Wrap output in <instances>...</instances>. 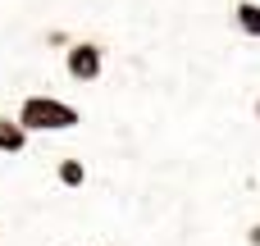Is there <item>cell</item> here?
<instances>
[{
  "label": "cell",
  "mask_w": 260,
  "mask_h": 246,
  "mask_svg": "<svg viewBox=\"0 0 260 246\" xmlns=\"http://www.w3.org/2000/svg\"><path fill=\"white\" fill-rule=\"evenodd\" d=\"M247 246H260V224H251V228H247Z\"/></svg>",
  "instance_id": "obj_6"
},
{
  "label": "cell",
  "mask_w": 260,
  "mask_h": 246,
  "mask_svg": "<svg viewBox=\"0 0 260 246\" xmlns=\"http://www.w3.org/2000/svg\"><path fill=\"white\" fill-rule=\"evenodd\" d=\"M55 178H59V187H82V183H87V164H82V160H59Z\"/></svg>",
  "instance_id": "obj_5"
},
{
  "label": "cell",
  "mask_w": 260,
  "mask_h": 246,
  "mask_svg": "<svg viewBox=\"0 0 260 246\" xmlns=\"http://www.w3.org/2000/svg\"><path fill=\"white\" fill-rule=\"evenodd\" d=\"M14 123L23 132H69V128L82 123V114L69 100H59V96H27L18 105V119Z\"/></svg>",
  "instance_id": "obj_1"
},
{
  "label": "cell",
  "mask_w": 260,
  "mask_h": 246,
  "mask_svg": "<svg viewBox=\"0 0 260 246\" xmlns=\"http://www.w3.org/2000/svg\"><path fill=\"white\" fill-rule=\"evenodd\" d=\"M23 151H27V132L0 114V155H23Z\"/></svg>",
  "instance_id": "obj_3"
},
{
  "label": "cell",
  "mask_w": 260,
  "mask_h": 246,
  "mask_svg": "<svg viewBox=\"0 0 260 246\" xmlns=\"http://www.w3.org/2000/svg\"><path fill=\"white\" fill-rule=\"evenodd\" d=\"M64 73H69L73 82H96V78L105 73V50H101L96 41H69V50H64Z\"/></svg>",
  "instance_id": "obj_2"
},
{
  "label": "cell",
  "mask_w": 260,
  "mask_h": 246,
  "mask_svg": "<svg viewBox=\"0 0 260 246\" xmlns=\"http://www.w3.org/2000/svg\"><path fill=\"white\" fill-rule=\"evenodd\" d=\"M251 110H256V119H260V96H256V105H251Z\"/></svg>",
  "instance_id": "obj_7"
},
{
  "label": "cell",
  "mask_w": 260,
  "mask_h": 246,
  "mask_svg": "<svg viewBox=\"0 0 260 246\" xmlns=\"http://www.w3.org/2000/svg\"><path fill=\"white\" fill-rule=\"evenodd\" d=\"M233 23H238V32H247V37L260 41V5L256 0H238L233 5Z\"/></svg>",
  "instance_id": "obj_4"
}]
</instances>
